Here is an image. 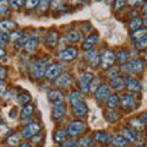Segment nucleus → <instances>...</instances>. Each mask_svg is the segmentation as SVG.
Returning a JSON list of instances; mask_svg holds the SVG:
<instances>
[{"mask_svg": "<svg viewBox=\"0 0 147 147\" xmlns=\"http://www.w3.org/2000/svg\"><path fill=\"white\" fill-rule=\"evenodd\" d=\"M124 70L130 74H139L144 70V65H142V61L140 59H132L124 65Z\"/></svg>", "mask_w": 147, "mask_h": 147, "instance_id": "obj_1", "label": "nucleus"}, {"mask_svg": "<svg viewBox=\"0 0 147 147\" xmlns=\"http://www.w3.org/2000/svg\"><path fill=\"white\" fill-rule=\"evenodd\" d=\"M40 131V126L38 125V124L36 123H30L27 124V125L24 127V130H22V136L26 137V139H28V137H33L36 136L38 132Z\"/></svg>", "mask_w": 147, "mask_h": 147, "instance_id": "obj_2", "label": "nucleus"}, {"mask_svg": "<svg viewBox=\"0 0 147 147\" xmlns=\"http://www.w3.org/2000/svg\"><path fill=\"white\" fill-rule=\"evenodd\" d=\"M84 130H85V123L81 121V120L72 121L70 125H69V129H67L69 134H71V135H79L81 132H84Z\"/></svg>", "mask_w": 147, "mask_h": 147, "instance_id": "obj_3", "label": "nucleus"}, {"mask_svg": "<svg viewBox=\"0 0 147 147\" xmlns=\"http://www.w3.org/2000/svg\"><path fill=\"white\" fill-rule=\"evenodd\" d=\"M76 55H77L76 49L69 47V48H65L64 50H61V52L59 53V58L64 61H71L76 58Z\"/></svg>", "mask_w": 147, "mask_h": 147, "instance_id": "obj_4", "label": "nucleus"}, {"mask_svg": "<svg viewBox=\"0 0 147 147\" xmlns=\"http://www.w3.org/2000/svg\"><path fill=\"white\" fill-rule=\"evenodd\" d=\"M47 59H44V60H40L38 63H36L33 65V69H32V71H33V75L36 77H42L44 74H45V70H47Z\"/></svg>", "mask_w": 147, "mask_h": 147, "instance_id": "obj_5", "label": "nucleus"}, {"mask_svg": "<svg viewBox=\"0 0 147 147\" xmlns=\"http://www.w3.org/2000/svg\"><path fill=\"white\" fill-rule=\"evenodd\" d=\"M48 99L50 103L53 104H60L64 100V96L61 93V91L59 90H52L48 92Z\"/></svg>", "mask_w": 147, "mask_h": 147, "instance_id": "obj_6", "label": "nucleus"}, {"mask_svg": "<svg viewBox=\"0 0 147 147\" xmlns=\"http://www.w3.org/2000/svg\"><path fill=\"white\" fill-rule=\"evenodd\" d=\"M28 39L24 33H20V32H13V33L10 36V40L16 45V47H22L25 45L26 40Z\"/></svg>", "mask_w": 147, "mask_h": 147, "instance_id": "obj_7", "label": "nucleus"}, {"mask_svg": "<svg viewBox=\"0 0 147 147\" xmlns=\"http://www.w3.org/2000/svg\"><path fill=\"white\" fill-rule=\"evenodd\" d=\"M115 61V55L112 50H105L102 55V65L104 67H110Z\"/></svg>", "mask_w": 147, "mask_h": 147, "instance_id": "obj_8", "label": "nucleus"}, {"mask_svg": "<svg viewBox=\"0 0 147 147\" xmlns=\"http://www.w3.org/2000/svg\"><path fill=\"white\" fill-rule=\"evenodd\" d=\"M60 72H61V65H59V64H52V65L48 66L47 70H45V76H47L48 79H54V77H57Z\"/></svg>", "mask_w": 147, "mask_h": 147, "instance_id": "obj_9", "label": "nucleus"}, {"mask_svg": "<svg viewBox=\"0 0 147 147\" xmlns=\"http://www.w3.org/2000/svg\"><path fill=\"white\" fill-rule=\"evenodd\" d=\"M109 94H110V88L107 85H102L96 90V97H97V99H100V100L105 99V98H108Z\"/></svg>", "mask_w": 147, "mask_h": 147, "instance_id": "obj_10", "label": "nucleus"}, {"mask_svg": "<svg viewBox=\"0 0 147 147\" xmlns=\"http://www.w3.org/2000/svg\"><path fill=\"white\" fill-rule=\"evenodd\" d=\"M125 82H126V87H127L129 91H131V92H137V91L141 90L140 82L137 81L136 79H132V77H126Z\"/></svg>", "mask_w": 147, "mask_h": 147, "instance_id": "obj_11", "label": "nucleus"}, {"mask_svg": "<svg viewBox=\"0 0 147 147\" xmlns=\"http://www.w3.org/2000/svg\"><path fill=\"white\" fill-rule=\"evenodd\" d=\"M72 82V77L70 75H67V74H63L57 79L55 81V85L57 86H60V87H66L69 86Z\"/></svg>", "mask_w": 147, "mask_h": 147, "instance_id": "obj_12", "label": "nucleus"}, {"mask_svg": "<svg viewBox=\"0 0 147 147\" xmlns=\"http://www.w3.org/2000/svg\"><path fill=\"white\" fill-rule=\"evenodd\" d=\"M93 80V75L91 72H86L84 74V76L81 77V88L82 91H88L90 88V84Z\"/></svg>", "mask_w": 147, "mask_h": 147, "instance_id": "obj_13", "label": "nucleus"}, {"mask_svg": "<svg viewBox=\"0 0 147 147\" xmlns=\"http://www.w3.org/2000/svg\"><path fill=\"white\" fill-rule=\"evenodd\" d=\"M99 40V36L98 34H91L86 38V40L84 42V48L85 49H91L92 47H94L97 42Z\"/></svg>", "mask_w": 147, "mask_h": 147, "instance_id": "obj_14", "label": "nucleus"}, {"mask_svg": "<svg viewBox=\"0 0 147 147\" xmlns=\"http://www.w3.org/2000/svg\"><path fill=\"white\" fill-rule=\"evenodd\" d=\"M16 24L13 21H10V20H4L0 22V31L1 32H10V31H13L16 28Z\"/></svg>", "mask_w": 147, "mask_h": 147, "instance_id": "obj_15", "label": "nucleus"}, {"mask_svg": "<svg viewBox=\"0 0 147 147\" xmlns=\"http://www.w3.org/2000/svg\"><path fill=\"white\" fill-rule=\"evenodd\" d=\"M74 112H75L76 115H79V117H84L85 114L87 113V105L82 102H79V103H76L75 105H74Z\"/></svg>", "mask_w": 147, "mask_h": 147, "instance_id": "obj_16", "label": "nucleus"}, {"mask_svg": "<svg viewBox=\"0 0 147 147\" xmlns=\"http://www.w3.org/2000/svg\"><path fill=\"white\" fill-rule=\"evenodd\" d=\"M121 103H123V108L129 109L131 107H134L135 104V99L131 94H124L123 98H121Z\"/></svg>", "mask_w": 147, "mask_h": 147, "instance_id": "obj_17", "label": "nucleus"}, {"mask_svg": "<svg viewBox=\"0 0 147 147\" xmlns=\"http://www.w3.org/2000/svg\"><path fill=\"white\" fill-rule=\"evenodd\" d=\"M81 38H82V34H81V32H79V31H70L66 34V40L67 42H70V43L79 42Z\"/></svg>", "mask_w": 147, "mask_h": 147, "instance_id": "obj_18", "label": "nucleus"}, {"mask_svg": "<svg viewBox=\"0 0 147 147\" xmlns=\"http://www.w3.org/2000/svg\"><path fill=\"white\" fill-rule=\"evenodd\" d=\"M94 139H96V141L100 142V144H108L110 141V136H109V134H107V132H104V131H97L94 134Z\"/></svg>", "mask_w": 147, "mask_h": 147, "instance_id": "obj_19", "label": "nucleus"}, {"mask_svg": "<svg viewBox=\"0 0 147 147\" xmlns=\"http://www.w3.org/2000/svg\"><path fill=\"white\" fill-rule=\"evenodd\" d=\"M38 43V40H37L36 38H28L26 40V43H25V49H26V52H28V53H33L34 50H36V48H37V44Z\"/></svg>", "mask_w": 147, "mask_h": 147, "instance_id": "obj_20", "label": "nucleus"}, {"mask_svg": "<svg viewBox=\"0 0 147 147\" xmlns=\"http://www.w3.org/2000/svg\"><path fill=\"white\" fill-rule=\"evenodd\" d=\"M130 125L134 127L136 131H141V130H144L145 129L144 121H142L141 119H139V118H131L130 119Z\"/></svg>", "mask_w": 147, "mask_h": 147, "instance_id": "obj_21", "label": "nucleus"}, {"mask_svg": "<svg viewBox=\"0 0 147 147\" xmlns=\"http://www.w3.org/2000/svg\"><path fill=\"white\" fill-rule=\"evenodd\" d=\"M127 140L123 135H117L113 137V145L115 147H125L127 145Z\"/></svg>", "mask_w": 147, "mask_h": 147, "instance_id": "obj_22", "label": "nucleus"}, {"mask_svg": "<svg viewBox=\"0 0 147 147\" xmlns=\"http://www.w3.org/2000/svg\"><path fill=\"white\" fill-rule=\"evenodd\" d=\"M64 112H65V107L64 104H55V107L53 108V117L55 119H59L64 115Z\"/></svg>", "mask_w": 147, "mask_h": 147, "instance_id": "obj_23", "label": "nucleus"}, {"mask_svg": "<svg viewBox=\"0 0 147 147\" xmlns=\"http://www.w3.org/2000/svg\"><path fill=\"white\" fill-rule=\"evenodd\" d=\"M33 104H27L25 105V108L21 110V118L22 119H27V118H30L32 115V113H33Z\"/></svg>", "mask_w": 147, "mask_h": 147, "instance_id": "obj_24", "label": "nucleus"}, {"mask_svg": "<svg viewBox=\"0 0 147 147\" xmlns=\"http://www.w3.org/2000/svg\"><path fill=\"white\" fill-rule=\"evenodd\" d=\"M123 134H124V137L129 141V142H134L136 141L137 136H136V132H134L132 130H130V129H124L123 130Z\"/></svg>", "mask_w": 147, "mask_h": 147, "instance_id": "obj_25", "label": "nucleus"}, {"mask_svg": "<svg viewBox=\"0 0 147 147\" xmlns=\"http://www.w3.org/2000/svg\"><path fill=\"white\" fill-rule=\"evenodd\" d=\"M66 139V132L64 131V130H58V131H55V134H54V141L55 142H63V141H65Z\"/></svg>", "mask_w": 147, "mask_h": 147, "instance_id": "obj_26", "label": "nucleus"}, {"mask_svg": "<svg viewBox=\"0 0 147 147\" xmlns=\"http://www.w3.org/2000/svg\"><path fill=\"white\" fill-rule=\"evenodd\" d=\"M146 30H136L134 33L131 34V38H132V40H140V39H142L144 37H146Z\"/></svg>", "mask_w": 147, "mask_h": 147, "instance_id": "obj_27", "label": "nucleus"}, {"mask_svg": "<svg viewBox=\"0 0 147 147\" xmlns=\"http://www.w3.org/2000/svg\"><path fill=\"white\" fill-rule=\"evenodd\" d=\"M69 100H70V103H71L72 105H75L76 103L81 102V94L79 93V92L74 91L72 93L70 94V97H69Z\"/></svg>", "mask_w": 147, "mask_h": 147, "instance_id": "obj_28", "label": "nucleus"}, {"mask_svg": "<svg viewBox=\"0 0 147 147\" xmlns=\"http://www.w3.org/2000/svg\"><path fill=\"white\" fill-rule=\"evenodd\" d=\"M17 103L18 104H25V103H28L31 100V94L28 93H20V96L17 97Z\"/></svg>", "mask_w": 147, "mask_h": 147, "instance_id": "obj_29", "label": "nucleus"}, {"mask_svg": "<svg viewBox=\"0 0 147 147\" xmlns=\"http://www.w3.org/2000/svg\"><path fill=\"white\" fill-rule=\"evenodd\" d=\"M112 86L117 90H121L124 87V80L121 79V77H114V79L112 80Z\"/></svg>", "mask_w": 147, "mask_h": 147, "instance_id": "obj_30", "label": "nucleus"}, {"mask_svg": "<svg viewBox=\"0 0 147 147\" xmlns=\"http://www.w3.org/2000/svg\"><path fill=\"white\" fill-rule=\"evenodd\" d=\"M107 104H108V107H110V108L118 107V104H119L118 96H110V97L108 98V100H107Z\"/></svg>", "mask_w": 147, "mask_h": 147, "instance_id": "obj_31", "label": "nucleus"}, {"mask_svg": "<svg viewBox=\"0 0 147 147\" xmlns=\"http://www.w3.org/2000/svg\"><path fill=\"white\" fill-rule=\"evenodd\" d=\"M141 24H142V20L140 17H136V18H134L131 22H130V28H132V30H137L139 27L141 26Z\"/></svg>", "mask_w": 147, "mask_h": 147, "instance_id": "obj_32", "label": "nucleus"}, {"mask_svg": "<svg viewBox=\"0 0 147 147\" xmlns=\"http://www.w3.org/2000/svg\"><path fill=\"white\" fill-rule=\"evenodd\" d=\"M57 42H58V34L53 32V33H50V34L48 36V44L53 47V45L57 44Z\"/></svg>", "mask_w": 147, "mask_h": 147, "instance_id": "obj_33", "label": "nucleus"}, {"mask_svg": "<svg viewBox=\"0 0 147 147\" xmlns=\"http://www.w3.org/2000/svg\"><path fill=\"white\" fill-rule=\"evenodd\" d=\"M136 48H137V49L147 48V37H144L142 39L137 40V42H136Z\"/></svg>", "mask_w": 147, "mask_h": 147, "instance_id": "obj_34", "label": "nucleus"}, {"mask_svg": "<svg viewBox=\"0 0 147 147\" xmlns=\"http://www.w3.org/2000/svg\"><path fill=\"white\" fill-rule=\"evenodd\" d=\"M7 11V0H0V15Z\"/></svg>", "mask_w": 147, "mask_h": 147, "instance_id": "obj_35", "label": "nucleus"}, {"mask_svg": "<svg viewBox=\"0 0 147 147\" xmlns=\"http://www.w3.org/2000/svg\"><path fill=\"white\" fill-rule=\"evenodd\" d=\"M7 144L11 145V146H16L18 144V136L17 135H13V136H10L7 139Z\"/></svg>", "mask_w": 147, "mask_h": 147, "instance_id": "obj_36", "label": "nucleus"}, {"mask_svg": "<svg viewBox=\"0 0 147 147\" xmlns=\"http://www.w3.org/2000/svg\"><path fill=\"white\" fill-rule=\"evenodd\" d=\"M39 0H26V7L27 9H33L36 5H38Z\"/></svg>", "mask_w": 147, "mask_h": 147, "instance_id": "obj_37", "label": "nucleus"}, {"mask_svg": "<svg viewBox=\"0 0 147 147\" xmlns=\"http://www.w3.org/2000/svg\"><path fill=\"white\" fill-rule=\"evenodd\" d=\"M9 3L13 9H20L22 5V0H9Z\"/></svg>", "mask_w": 147, "mask_h": 147, "instance_id": "obj_38", "label": "nucleus"}, {"mask_svg": "<svg viewBox=\"0 0 147 147\" xmlns=\"http://www.w3.org/2000/svg\"><path fill=\"white\" fill-rule=\"evenodd\" d=\"M79 145L81 147H88L91 145V139L90 137H85V139H82L79 141Z\"/></svg>", "mask_w": 147, "mask_h": 147, "instance_id": "obj_39", "label": "nucleus"}, {"mask_svg": "<svg viewBox=\"0 0 147 147\" xmlns=\"http://www.w3.org/2000/svg\"><path fill=\"white\" fill-rule=\"evenodd\" d=\"M9 126L7 125H5V124H0V136H4L5 134H7L9 132Z\"/></svg>", "mask_w": 147, "mask_h": 147, "instance_id": "obj_40", "label": "nucleus"}, {"mask_svg": "<svg viewBox=\"0 0 147 147\" xmlns=\"http://www.w3.org/2000/svg\"><path fill=\"white\" fill-rule=\"evenodd\" d=\"M124 5H125V0H115V7L117 10H119V9L124 7Z\"/></svg>", "mask_w": 147, "mask_h": 147, "instance_id": "obj_41", "label": "nucleus"}, {"mask_svg": "<svg viewBox=\"0 0 147 147\" xmlns=\"http://www.w3.org/2000/svg\"><path fill=\"white\" fill-rule=\"evenodd\" d=\"M126 58H127V54H126L125 52H120V53L118 54V59H119V60H120L121 63L125 61V59H126Z\"/></svg>", "mask_w": 147, "mask_h": 147, "instance_id": "obj_42", "label": "nucleus"}, {"mask_svg": "<svg viewBox=\"0 0 147 147\" xmlns=\"http://www.w3.org/2000/svg\"><path fill=\"white\" fill-rule=\"evenodd\" d=\"M64 147H77V144H76V141H74V140H69L65 142Z\"/></svg>", "mask_w": 147, "mask_h": 147, "instance_id": "obj_43", "label": "nucleus"}, {"mask_svg": "<svg viewBox=\"0 0 147 147\" xmlns=\"http://www.w3.org/2000/svg\"><path fill=\"white\" fill-rule=\"evenodd\" d=\"M6 77V69L4 66H0V80L5 79Z\"/></svg>", "mask_w": 147, "mask_h": 147, "instance_id": "obj_44", "label": "nucleus"}, {"mask_svg": "<svg viewBox=\"0 0 147 147\" xmlns=\"http://www.w3.org/2000/svg\"><path fill=\"white\" fill-rule=\"evenodd\" d=\"M127 1H129V4H130V5H132V6H139V5H141L142 0H127Z\"/></svg>", "mask_w": 147, "mask_h": 147, "instance_id": "obj_45", "label": "nucleus"}, {"mask_svg": "<svg viewBox=\"0 0 147 147\" xmlns=\"http://www.w3.org/2000/svg\"><path fill=\"white\" fill-rule=\"evenodd\" d=\"M48 0H40V10H45L48 7Z\"/></svg>", "mask_w": 147, "mask_h": 147, "instance_id": "obj_46", "label": "nucleus"}, {"mask_svg": "<svg viewBox=\"0 0 147 147\" xmlns=\"http://www.w3.org/2000/svg\"><path fill=\"white\" fill-rule=\"evenodd\" d=\"M94 55H96V52H94V50H90V52H87V53H86L85 57H86L87 59H88V60H91V59L93 58Z\"/></svg>", "mask_w": 147, "mask_h": 147, "instance_id": "obj_47", "label": "nucleus"}, {"mask_svg": "<svg viewBox=\"0 0 147 147\" xmlns=\"http://www.w3.org/2000/svg\"><path fill=\"white\" fill-rule=\"evenodd\" d=\"M7 39H9V37L5 33H3V32H1V33H0V42H1V43H6Z\"/></svg>", "mask_w": 147, "mask_h": 147, "instance_id": "obj_48", "label": "nucleus"}, {"mask_svg": "<svg viewBox=\"0 0 147 147\" xmlns=\"http://www.w3.org/2000/svg\"><path fill=\"white\" fill-rule=\"evenodd\" d=\"M5 88H6L5 84H4V82H0V96L4 94V92H5Z\"/></svg>", "mask_w": 147, "mask_h": 147, "instance_id": "obj_49", "label": "nucleus"}, {"mask_svg": "<svg viewBox=\"0 0 147 147\" xmlns=\"http://www.w3.org/2000/svg\"><path fill=\"white\" fill-rule=\"evenodd\" d=\"M4 57H5V50H4L1 47H0V59L4 58Z\"/></svg>", "mask_w": 147, "mask_h": 147, "instance_id": "obj_50", "label": "nucleus"}, {"mask_svg": "<svg viewBox=\"0 0 147 147\" xmlns=\"http://www.w3.org/2000/svg\"><path fill=\"white\" fill-rule=\"evenodd\" d=\"M15 112H16V109H15V108H13V109L11 110V115H9V117H10L11 119H13V118H15V117H16V114H15Z\"/></svg>", "mask_w": 147, "mask_h": 147, "instance_id": "obj_51", "label": "nucleus"}, {"mask_svg": "<svg viewBox=\"0 0 147 147\" xmlns=\"http://www.w3.org/2000/svg\"><path fill=\"white\" fill-rule=\"evenodd\" d=\"M117 72V70H113V71H110L109 74H108V76H113L114 75V74H115Z\"/></svg>", "mask_w": 147, "mask_h": 147, "instance_id": "obj_52", "label": "nucleus"}, {"mask_svg": "<svg viewBox=\"0 0 147 147\" xmlns=\"http://www.w3.org/2000/svg\"><path fill=\"white\" fill-rule=\"evenodd\" d=\"M20 147H31V146H30L28 144H22V145H21Z\"/></svg>", "mask_w": 147, "mask_h": 147, "instance_id": "obj_53", "label": "nucleus"}, {"mask_svg": "<svg viewBox=\"0 0 147 147\" xmlns=\"http://www.w3.org/2000/svg\"><path fill=\"white\" fill-rule=\"evenodd\" d=\"M144 119H145V121L147 123V112H146V113H144Z\"/></svg>", "mask_w": 147, "mask_h": 147, "instance_id": "obj_54", "label": "nucleus"}, {"mask_svg": "<svg viewBox=\"0 0 147 147\" xmlns=\"http://www.w3.org/2000/svg\"><path fill=\"white\" fill-rule=\"evenodd\" d=\"M144 22H145V25H146V26H147V15H146V16H145V20H144Z\"/></svg>", "mask_w": 147, "mask_h": 147, "instance_id": "obj_55", "label": "nucleus"}, {"mask_svg": "<svg viewBox=\"0 0 147 147\" xmlns=\"http://www.w3.org/2000/svg\"><path fill=\"white\" fill-rule=\"evenodd\" d=\"M144 11H145V12H147V3H146V5L144 6Z\"/></svg>", "mask_w": 147, "mask_h": 147, "instance_id": "obj_56", "label": "nucleus"}, {"mask_svg": "<svg viewBox=\"0 0 147 147\" xmlns=\"http://www.w3.org/2000/svg\"><path fill=\"white\" fill-rule=\"evenodd\" d=\"M137 147H144V146H137Z\"/></svg>", "mask_w": 147, "mask_h": 147, "instance_id": "obj_57", "label": "nucleus"}, {"mask_svg": "<svg viewBox=\"0 0 147 147\" xmlns=\"http://www.w3.org/2000/svg\"><path fill=\"white\" fill-rule=\"evenodd\" d=\"M0 120H1V115H0Z\"/></svg>", "mask_w": 147, "mask_h": 147, "instance_id": "obj_58", "label": "nucleus"}, {"mask_svg": "<svg viewBox=\"0 0 147 147\" xmlns=\"http://www.w3.org/2000/svg\"><path fill=\"white\" fill-rule=\"evenodd\" d=\"M146 60H147V55H146Z\"/></svg>", "mask_w": 147, "mask_h": 147, "instance_id": "obj_59", "label": "nucleus"}]
</instances>
